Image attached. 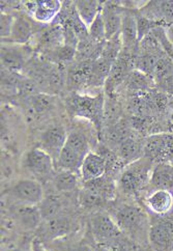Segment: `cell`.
I'll list each match as a JSON object with an SVG mask.
<instances>
[{
  "instance_id": "cell-11",
  "label": "cell",
  "mask_w": 173,
  "mask_h": 251,
  "mask_svg": "<svg viewBox=\"0 0 173 251\" xmlns=\"http://www.w3.org/2000/svg\"><path fill=\"white\" fill-rule=\"evenodd\" d=\"M28 60L29 51L24 45L3 44L1 46V65L12 73L23 70Z\"/></svg>"
},
{
  "instance_id": "cell-21",
  "label": "cell",
  "mask_w": 173,
  "mask_h": 251,
  "mask_svg": "<svg viewBox=\"0 0 173 251\" xmlns=\"http://www.w3.org/2000/svg\"><path fill=\"white\" fill-rule=\"evenodd\" d=\"M33 24L25 16H18L15 18L13 29L8 40L12 44L25 45L32 37Z\"/></svg>"
},
{
  "instance_id": "cell-29",
  "label": "cell",
  "mask_w": 173,
  "mask_h": 251,
  "mask_svg": "<svg viewBox=\"0 0 173 251\" xmlns=\"http://www.w3.org/2000/svg\"><path fill=\"white\" fill-rule=\"evenodd\" d=\"M61 209V203L60 201L54 196L47 197V199H44L43 201L40 203V211L42 214V218L51 220L57 216Z\"/></svg>"
},
{
  "instance_id": "cell-19",
  "label": "cell",
  "mask_w": 173,
  "mask_h": 251,
  "mask_svg": "<svg viewBox=\"0 0 173 251\" xmlns=\"http://www.w3.org/2000/svg\"><path fill=\"white\" fill-rule=\"evenodd\" d=\"M15 220L24 229H34L39 226L42 219L40 208L30 204H18L13 209Z\"/></svg>"
},
{
  "instance_id": "cell-1",
  "label": "cell",
  "mask_w": 173,
  "mask_h": 251,
  "mask_svg": "<svg viewBox=\"0 0 173 251\" xmlns=\"http://www.w3.org/2000/svg\"><path fill=\"white\" fill-rule=\"evenodd\" d=\"M114 220L122 232L134 242L148 241L150 223L148 216L141 208L133 204H124L117 209Z\"/></svg>"
},
{
  "instance_id": "cell-22",
  "label": "cell",
  "mask_w": 173,
  "mask_h": 251,
  "mask_svg": "<svg viewBox=\"0 0 173 251\" xmlns=\"http://www.w3.org/2000/svg\"><path fill=\"white\" fill-rule=\"evenodd\" d=\"M75 7L80 19L89 27L98 15L102 12L103 3L94 0H78L75 1Z\"/></svg>"
},
{
  "instance_id": "cell-15",
  "label": "cell",
  "mask_w": 173,
  "mask_h": 251,
  "mask_svg": "<svg viewBox=\"0 0 173 251\" xmlns=\"http://www.w3.org/2000/svg\"><path fill=\"white\" fill-rule=\"evenodd\" d=\"M121 37L123 47L126 50L137 51L138 50V31L137 20H136V12L130 8H124L123 22Z\"/></svg>"
},
{
  "instance_id": "cell-30",
  "label": "cell",
  "mask_w": 173,
  "mask_h": 251,
  "mask_svg": "<svg viewBox=\"0 0 173 251\" xmlns=\"http://www.w3.org/2000/svg\"><path fill=\"white\" fill-rule=\"evenodd\" d=\"M88 34H89V38L94 40L95 42L104 43L107 41L102 12L98 15L95 21L90 24V26L88 27Z\"/></svg>"
},
{
  "instance_id": "cell-5",
  "label": "cell",
  "mask_w": 173,
  "mask_h": 251,
  "mask_svg": "<svg viewBox=\"0 0 173 251\" xmlns=\"http://www.w3.org/2000/svg\"><path fill=\"white\" fill-rule=\"evenodd\" d=\"M148 242L156 251H173V213L150 223Z\"/></svg>"
},
{
  "instance_id": "cell-31",
  "label": "cell",
  "mask_w": 173,
  "mask_h": 251,
  "mask_svg": "<svg viewBox=\"0 0 173 251\" xmlns=\"http://www.w3.org/2000/svg\"><path fill=\"white\" fill-rule=\"evenodd\" d=\"M48 234L53 237H61L70 230V221L66 218H53L48 220Z\"/></svg>"
},
{
  "instance_id": "cell-16",
  "label": "cell",
  "mask_w": 173,
  "mask_h": 251,
  "mask_svg": "<svg viewBox=\"0 0 173 251\" xmlns=\"http://www.w3.org/2000/svg\"><path fill=\"white\" fill-rule=\"evenodd\" d=\"M106 172L107 162L105 158L102 155L92 153V151L84 158L80 168L82 180L85 183L104 176Z\"/></svg>"
},
{
  "instance_id": "cell-20",
  "label": "cell",
  "mask_w": 173,
  "mask_h": 251,
  "mask_svg": "<svg viewBox=\"0 0 173 251\" xmlns=\"http://www.w3.org/2000/svg\"><path fill=\"white\" fill-rule=\"evenodd\" d=\"M114 62L109 60L103 56H99L93 61L92 74L89 77L88 86L90 87H99L105 85L107 79L110 75Z\"/></svg>"
},
{
  "instance_id": "cell-37",
  "label": "cell",
  "mask_w": 173,
  "mask_h": 251,
  "mask_svg": "<svg viewBox=\"0 0 173 251\" xmlns=\"http://www.w3.org/2000/svg\"><path fill=\"white\" fill-rule=\"evenodd\" d=\"M8 251H18V250H16V249H13V250H8Z\"/></svg>"
},
{
  "instance_id": "cell-24",
  "label": "cell",
  "mask_w": 173,
  "mask_h": 251,
  "mask_svg": "<svg viewBox=\"0 0 173 251\" xmlns=\"http://www.w3.org/2000/svg\"><path fill=\"white\" fill-rule=\"evenodd\" d=\"M123 114V108L121 103L116 100L114 96H108L107 99H105L104 103V110H103V121L107 127L116 125L120 123Z\"/></svg>"
},
{
  "instance_id": "cell-13",
  "label": "cell",
  "mask_w": 173,
  "mask_h": 251,
  "mask_svg": "<svg viewBox=\"0 0 173 251\" xmlns=\"http://www.w3.org/2000/svg\"><path fill=\"white\" fill-rule=\"evenodd\" d=\"M148 210L157 217L173 213V191L152 190L145 199Z\"/></svg>"
},
{
  "instance_id": "cell-17",
  "label": "cell",
  "mask_w": 173,
  "mask_h": 251,
  "mask_svg": "<svg viewBox=\"0 0 173 251\" xmlns=\"http://www.w3.org/2000/svg\"><path fill=\"white\" fill-rule=\"evenodd\" d=\"M115 154L122 163L129 165L144 157L143 141L134 136L127 137L115 149Z\"/></svg>"
},
{
  "instance_id": "cell-25",
  "label": "cell",
  "mask_w": 173,
  "mask_h": 251,
  "mask_svg": "<svg viewBox=\"0 0 173 251\" xmlns=\"http://www.w3.org/2000/svg\"><path fill=\"white\" fill-rule=\"evenodd\" d=\"M83 160L84 157L80 156L79 154L75 153L74 151L70 150L65 146L56 161V163L61 168V170H69V172L75 173L76 170H80Z\"/></svg>"
},
{
  "instance_id": "cell-3",
  "label": "cell",
  "mask_w": 173,
  "mask_h": 251,
  "mask_svg": "<svg viewBox=\"0 0 173 251\" xmlns=\"http://www.w3.org/2000/svg\"><path fill=\"white\" fill-rule=\"evenodd\" d=\"M105 98L102 94L96 97L82 96L77 93L68 99V108L76 116L86 119L99 126L103 121Z\"/></svg>"
},
{
  "instance_id": "cell-35",
  "label": "cell",
  "mask_w": 173,
  "mask_h": 251,
  "mask_svg": "<svg viewBox=\"0 0 173 251\" xmlns=\"http://www.w3.org/2000/svg\"><path fill=\"white\" fill-rule=\"evenodd\" d=\"M57 251H95L88 244L84 243H77V244H72L63 247Z\"/></svg>"
},
{
  "instance_id": "cell-36",
  "label": "cell",
  "mask_w": 173,
  "mask_h": 251,
  "mask_svg": "<svg viewBox=\"0 0 173 251\" xmlns=\"http://www.w3.org/2000/svg\"><path fill=\"white\" fill-rule=\"evenodd\" d=\"M95 251H110V249H109V248L106 247V246H102V247L97 248Z\"/></svg>"
},
{
  "instance_id": "cell-28",
  "label": "cell",
  "mask_w": 173,
  "mask_h": 251,
  "mask_svg": "<svg viewBox=\"0 0 173 251\" xmlns=\"http://www.w3.org/2000/svg\"><path fill=\"white\" fill-rule=\"evenodd\" d=\"M30 114L36 115L47 112L53 107V97L50 94L40 93L28 98Z\"/></svg>"
},
{
  "instance_id": "cell-6",
  "label": "cell",
  "mask_w": 173,
  "mask_h": 251,
  "mask_svg": "<svg viewBox=\"0 0 173 251\" xmlns=\"http://www.w3.org/2000/svg\"><path fill=\"white\" fill-rule=\"evenodd\" d=\"M8 193L20 204L38 205L44 200L42 184L38 180H32V178L18 181L8 190Z\"/></svg>"
},
{
  "instance_id": "cell-9",
  "label": "cell",
  "mask_w": 173,
  "mask_h": 251,
  "mask_svg": "<svg viewBox=\"0 0 173 251\" xmlns=\"http://www.w3.org/2000/svg\"><path fill=\"white\" fill-rule=\"evenodd\" d=\"M92 228L94 236L98 241L102 242V244H111L123 236V232L118 227L114 218L106 213H97L94 215L92 219Z\"/></svg>"
},
{
  "instance_id": "cell-26",
  "label": "cell",
  "mask_w": 173,
  "mask_h": 251,
  "mask_svg": "<svg viewBox=\"0 0 173 251\" xmlns=\"http://www.w3.org/2000/svg\"><path fill=\"white\" fill-rule=\"evenodd\" d=\"M66 147L84 158L90 153L88 139L85 134L82 133L81 131L75 130L71 131L68 134Z\"/></svg>"
},
{
  "instance_id": "cell-7",
  "label": "cell",
  "mask_w": 173,
  "mask_h": 251,
  "mask_svg": "<svg viewBox=\"0 0 173 251\" xmlns=\"http://www.w3.org/2000/svg\"><path fill=\"white\" fill-rule=\"evenodd\" d=\"M137 11L162 27L173 25V0H152L142 4Z\"/></svg>"
},
{
  "instance_id": "cell-2",
  "label": "cell",
  "mask_w": 173,
  "mask_h": 251,
  "mask_svg": "<svg viewBox=\"0 0 173 251\" xmlns=\"http://www.w3.org/2000/svg\"><path fill=\"white\" fill-rule=\"evenodd\" d=\"M153 162L147 157L126 165L118 178V189L125 195L139 194L149 186Z\"/></svg>"
},
{
  "instance_id": "cell-18",
  "label": "cell",
  "mask_w": 173,
  "mask_h": 251,
  "mask_svg": "<svg viewBox=\"0 0 173 251\" xmlns=\"http://www.w3.org/2000/svg\"><path fill=\"white\" fill-rule=\"evenodd\" d=\"M149 187L152 190L173 191V165L160 162L153 165Z\"/></svg>"
},
{
  "instance_id": "cell-4",
  "label": "cell",
  "mask_w": 173,
  "mask_h": 251,
  "mask_svg": "<svg viewBox=\"0 0 173 251\" xmlns=\"http://www.w3.org/2000/svg\"><path fill=\"white\" fill-rule=\"evenodd\" d=\"M144 157L153 163L165 162L173 165V134H152L143 140Z\"/></svg>"
},
{
  "instance_id": "cell-8",
  "label": "cell",
  "mask_w": 173,
  "mask_h": 251,
  "mask_svg": "<svg viewBox=\"0 0 173 251\" xmlns=\"http://www.w3.org/2000/svg\"><path fill=\"white\" fill-rule=\"evenodd\" d=\"M23 167L35 177H48L53 174L54 160L42 149L34 148L25 154Z\"/></svg>"
},
{
  "instance_id": "cell-34",
  "label": "cell",
  "mask_w": 173,
  "mask_h": 251,
  "mask_svg": "<svg viewBox=\"0 0 173 251\" xmlns=\"http://www.w3.org/2000/svg\"><path fill=\"white\" fill-rule=\"evenodd\" d=\"M157 85L161 87L166 94L173 96V73L161 80L160 82L157 83Z\"/></svg>"
},
{
  "instance_id": "cell-12",
  "label": "cell",
  "mask_w": 173,
  "mask_h": 251,
  "mask_svg": "<svg viewBox=\"0 0 173 251\" xmlns=\"http://www.w3.org/2000/svg\"><path fill=\"white\" fill-rule=\"evenodd\" d=\"M124 7L121 2L107 1L103 3L102 16L105 24L107 41L121 37Z\"/></svg>"
},
{
  "instance_id": "cell-38",
  "label": "cell",
  "mask_w": 173,
  "mask_h": 251,
  "mask_svg": "<svg viewBox=\"0 0 173 251\" xmlns=\"http://www.w3.org/2000/svg\"><path fill=\"white\" fill-rule=\"evenodd\" d=\"M43 251H48V250H43Z\"/></svg>"
},
{
  "instance_id": "cell-10",
  "label": "cell",
  "mask_w": 173,
  "mask_h": 251,
  "mask_svg": "<svg viewBox=\"0 0 173 251\" xmlns=\"http://www.w3.org/2000/svg\"><path fill=\"white\" fill-rule=\"evenodd\" d=\"M68 138L66 129L60 125L51 126L50 128L45 130L40 140V149L49 154L54 162H56L62 149L65 148Z\"/></svg>"
},
{
  "instance_id": "cell-23",
  "label": "cell",
  "mask_w": 173,
  "mask_h": 251,
  "mask_svg": "<svg viewBox=\"0 0 173 251\" xmlns=\"http://www.w3.org/2000/svg\"><path fill=\"white\" fill-rule=\"evenodd\" d=\"M151 82L154 81L150 76L138 70H134L124 81L125 89L133 95H139L140 93L147 92L150 87Z\"/></svg>"
},
{
  "instance_id": "cell-14",
  "label": "cell",
  "mask_w": 173,
  "mask_h": 251,
  "mask_svg": "<svg viewBox=\"0 0 173 251\" xmlns=\"http://www.w3.org/2000/svg\"><path fill=\"white\" fill-rule=\"evenodd\" d=\"M34 21L43 24L53 22L59 15L62 3L58 0H39L27 3Z\"/></svg>"
},
{
  "instance_id": "cell-32",
  "label": "cell",
  "mask_w": 173,
  "mask_h": 251,
  "mask_svg": "<svg viewBox=\"0 0 173 251\" xmlns=\"http://www.w3.org/2000/svg\"><path fill=\"white\" fill-rule=\"evenodd\" d=\"M14 21H15V17L13 15L1 12V21H0V26H1L2 41L10 38L12 29H13Z\"/></svg>"
},
{
  "instance_id": "cell-27",
  "label": "cell",
  "mask_w": 173,
  "mask_h": 251,
  "mask_svg": "<svg viewBox=\"0 0 173 251\" xmlns=\"http://www.w3.org/2000/svg\"><path fill=\"white\" fill-rule=\"evenodd\" d=\"M54 187L58 192H72L74 191L78 186V176L74 172L69 170H61L55 176H54Z\"/></svg>"
},
{
  "instance_id": "cell-33",
  "label": "cell",
  "mask_w": 173,
  "mask_h": 251,
  "mask_svg": "<svg viewBox=\"0 0 173 251\" xmlns=\"http://www.w3.org/2000/svg\"><path fill=\"white\" fill-rule=\"evenodd\" d=\"M111 244L112 245L110 247H108L110 251H141L136 242H134V243H126V242L124 241L116 240Z\"/></svg>"
}]
</instances>
